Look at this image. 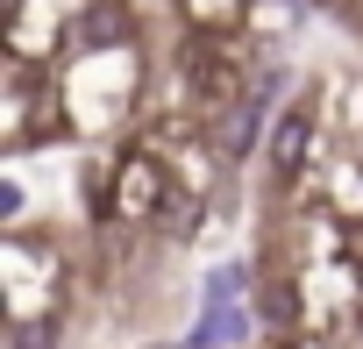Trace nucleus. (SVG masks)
Returning a JSON list of instances; mask_svg holds the SVG:
<instances>
[{
    "mask_svg": "<svg viewBox=\"0 0 363 349\" xmlns=\"http://www.w3.org/2000/svg\"><path fill=\"white\" fill-rule=\"evenodd\" d=\"M171 186H178L171 164H157L150 150H121L114 157V179H107V214L114 221H157L164 200H171Z\"/></svg>",
    "mask_w": 363,
    "mask_h": 349,
    "instance_id": "obj_1",
    "label": "nucleus"
},
{
    "mask_svg": "<svg viewBox=\"0 0 363 349\" xmlns=\"http://www.w3.org/2000/svg\"><path fill=\"white\" fill-rule=\"evenodd\" d=\"M135 43V8L128 0H79V15L65 29V65L93 57V50H128Z\"/></svg>",
    "mask_w": 363,
    "mask_h": 349,
    "instance_id": "obj_2",
    "label": "nucleus"
},
{
    "mask_svg": "<svg viewBox=\"0 0 363 349\" xmlns=\"http://www.w3.org/2000/svg\"><path fill=\"white\" fill-rule=\"evenodd\" d=\"M264 164H271V179H278V186H292L299 171L313 164V107H285V114H271Z\"/></svg>",
    "mask_w": 363,
    "mask_h": 349,
    "instance_id": "obj_3",
    "label": "nucleus"
},
{
    "mask_svg": "<svg viewBox=\"0 0 363 349\" xmlns=\"http://www.w3.org/2000/svg\"><path fill=\"white\" fill-rule=\"evenodd\" d=\"M250 328H257V299H221V306H200V321L186 328V349H235Z\"/></svg>",
    "mask_w": 363,
    "mask_h": 349,
    "instance_id": "obj_4",
    "label": "nucleus"
},
{
    "mask_svg": "<svg viewBox=\"0 0 363 349\" xmlns=\"http://www.w3.org/2000/svg\"><path fill=\"white\" fill-rule=\"evenodd\" d=\"M250 257H228V264H214L207 278H200V306H221V299H250Z\"/></svg>",
    "mask_w": 363,
    "mask_h": 349,
    "instance_id": "obj_5",
    "label": "nucleus"
},
{
    "mask_svg": "<svg viewBox=\"0 0 363 349\" xmlns=\"http://www.w3.org/2000/svg\"><path fill=\"white\" fill-rule=\"evenodd\" d=\"M8 349H65V328H57V314H15V328H8Z\"/></svg>",
    "mask_w": 363,
    "mask_h": 349,
    "instance_id": "obj_6",
    "label": "nucleus"
},
{
    "mask_svg": "<svg viewBox=\"0 0 363 349\" xmlns=\"http://www.w3.org/2000/svg\"><path fill=\"white\" fill-rule=\"evenodd\" d=\"M257 314L278 321V328H292V321H299V285H292V278H264V285H257Z\"/></svg>",
    "mask_w": 363,
    "mask_h": 349,
    "instance_id": "obj_7",
    "label": "nucleus"
},
{
    "mask_svg": "<svg viewBox=\"0 0 363 349\" xmlns=\"http://www.w3.org/2000/svg\"><path fill=\"white\" fill-rule=\"evenodd\" d=\"M22 214H29V186L8 171V179H0V221H8V228H22Z\"/></svg>",
    "mask_w": 363,
    "mask_h": 349,
    "instance_id": "obj_8",
    "label": "nucleus"
},
{
    "mask_svg": "<svg viewBox=\"0 0 363 349\" xmlns=\"http://www.w3.org/2000/svg\"><path fill=\"white\" fill-rule=\"evenodd\" d=\"M299 8H335V0H299Z\"/></svg>",
    "mask_w": 363,
    "mask_h": 349,
    "instance_id": "obj_9",
    "label": "nucleus"
},
{
    "mask_svg": "<svg viewBox=\"0 0 363 349\" xmlns=\"http://www.w3.org/2000/svg\"><path fill=\"white\" fill-rule=\"evenodd\" d=\"M143 349H171V342H143ZM178 349H186V342H178Z\"/></svg>",
    "mask_w": 363,
    "mask_h": 349,
    "instance_id": "obj_10",
    "label": "nucleus"
}]
</instances>
